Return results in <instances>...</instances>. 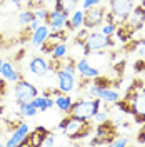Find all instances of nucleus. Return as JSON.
Here are the masks:
<instances>
[{
	"instance_id": "nucleus-3",
	"label": "nucleus",
	"mask_w": 145,
	"mask_h": 147,
	"mask_svg": "<svg viewBox=\"0 0 145 147\" xmlns=\"http://www.w3.org/2000/svg\"><path fill=\"white\" fill-rule=\"evenodd\" d=\"M118 136V124L117 120H102L99 125H95V136L90 139V146H110L113 139Z\"/></svg>"
},
{
	"instance_id": "nucleus-26",
	"label": "nucleus",
	"mask_w": 145,
	"mask_h": 147,
	"mask_svg": "<svg viewBox=\"0 0 145 147\" xmlns=\"http://www.w3.org/2000/svg\"><path fill=\"white\" fill-rule=\"evenodd\" d=\"M57 45H58L57 42H54L52 38H48V37H47V40L42 44V45H40V52H42L44 55H50L52 52H54V49Z\"/></svg>"
},
{
	"instance_id": "nucleus-18",
	"label": "nucleus",
	"mask_w": 145,
	"mask_h": 147,
	"mask_svg": "<svg viewBox=\"0 0 145 147\" xmlns=\"http://www.w3.org/2000/svg\"><path fill=\"white\" fill-rule=\"evenodd\" d=\"M48 34H50V28L47 27L45 24L40 25V27H37L35 30H34V34H32V38H30V40H32V45L34 47H40L47 40Z\"/></svg>"
},
{
	"instance_id": "nucleus-15",
	"label": "nucleus",
	"mask_w": 145,
	"mask_h": 147,
	"mask_svg": "<svg viewBox=\"0 0 145 147\" xmlns=\"http://www.w3.org/2000/svg\"><path fill=\"white\" fill-rule=\"evenodd\" d=\"M28 132V125L25 124V122H22L20 125H18L13 132H12V136L9 137V140L5 142V146L9 147H15V146H20V142H22V139L27 136Z\"/></svg>"
},
{
	"instance_id": "nucleus-5",
	"label": "nucleus",
	"mask_w": 145,
	"mask_h": 147,
	"mask_svg": "<svg viewBox=\"0 0 145 147\" xmlns=\"http://www.w3.org/2000/svg\"><path fill=\"white\" fill-rule=\"evenodd\" d=\"M115 42L112 40V35H103L102 32H89V37L83 44V55H89L95 50H103L107 47H113Z\"/></svg>"
},
{
	"instance_id": "nucleus-12",
	"label": "nucleus",
	"mask_w": 145,
	"mask_h": 147,
	"mask_svg": "<svg viewBox=\"0 0 145 147\" xmlns=\"http://www.w3.org/2000/svg\"><path fill=\"white\" fill-rule=\"evenodd\" d=\"M57 75V79H58V89L65 94H68V92L73 90V87H75V77H73V74L67 72V70H58V72L55 74Z\"/></svg>"
},
{
	"instance_id": "nucleus-20",
	"label": "nucleus",
	"mask_w": 145,
	"mask_h": 147,
	"mask_svg": "<svg viewBox=\"0 0 145 147\" xmlns=\"http://www.w3.org/2000/svg\"><path fill=\"white\" fill-rule=\"evenodd\" d=\"M32 105L35 107L37 110H40V112H45V110L52 109L55 105V100L52 97H44V95H37L35 99L32 100Z\"/></svg>"
},
{
	"instance_id": "nucleus-9",
	"label": "nucleus",
	"mask_w": 145,
	"mask_h": 147,
	"mask_svg": "<svg viewBox=\"0 0 145 147\" xmlns=\"http://www.w3.org/2000/svg\"><path fill=\"white\" fill-rule=\"evenodd\" d=\"M50 134V130L42 125H37L32 132H27V136L22 139L20 146L23 147H40L44 146V140L47 139V136Z\"/></svg>"
},
{
	"instance_id": "nucleus-42",
	"label": "nucleus",
	"mask_w": 145,
	"mask_h": 147,
	"mask_svg": "<svg viewBox=\"0 0 145 147\" xmlns=\"http://www.w3.org/2000/svg\"><path fill=\"white\" fill-rule=\"evenodd\" d=\"M137 50H138V54L142 55V57H145V44H144V45H140Z\"/></svg>"
},
{
	"instance_id": "nucleus-44",
	"label": "nucleus",
	"mask_w": 145,
	"mask_h": 147,
	"mask_svg": "<svg viewBox=\"0 0 145 147\" xmlns=\"http://www.w3.org/2000/svg\"><path fill=\"white\" fill-rule=\"evenodd\" d=\"M144 84H145V80H144Z\"/></svg>"
},
{
	"instance_id": "nucleus-6",
	"label": "nucleus",
	"mask_w": 145,
	"mask_h": 147,
	"mask_svg": "<svg viewBox=\"0 0 145 147\" xmlns=\"http://www.w3.org/2000/svg\"><path fill=\"white\" fill-rule=\"evenodd\" d=\"M105 13H107V7L105 5H92L89 9L83 10V27L85 28H97L105 22Z\"/></svg>"
},
{
	"instance_id": "nucleus-16",
	"label": "nucleus",
	"mask_w": 145,
	"mask_h": 147,
	"mask_svg": "<svg viewBox=\"0 0 145 147\" xmlns=\"http://www.w3.org/2000/svg\"><path fill=\"white\" fill-rule=\"evenodd\" d=\"M77 72L83 75V77H95V75H99V69L97 67H93V65L89 62V59L85 57V59H80V60H77Z\"/></svg>"
},
{
	"instance_id": "nucleus-39",
	"label": "nucleus",
	"mask_w": 145,
	"mask_h": 147,
	"mask_svg": "<svg viewBox=\"0 0 145 147\" xmlns=\"http://www.w3.org/2000/svg\"><path fill=\"white\" fill-rule=\"evenodd\" d=\"M54 142H55V134L50 132V134L47 136V139L44 140V146H54Z\"/></svg>"
},
{
	"instance_id": "nucleus-24",
	"label": "nucleus",
	"mask_w": 145,
	"mask_h": 147,
	"mask_svg": "<svg viewBox=\"0 0 145 147\" xmlns=\"http://www.w3.org/2000/svg\"><path fill=\"white\" fill-rule=\"evenodd\" d=\"M35 18V13H34V10H30V9H27V10H22L20 13H18V24L22 25V27H25V25H28L32 20Z\"/></svg>"
},
{
	"instance_id": "nucleus-35",
	"label": "nucleus",
	"mask_w": 145,
	"mask_h": 147,
	"mask_svg": "<svg viewBox=\"0 0 145 147\" xmlns=\"http://www.w3.org/2000/svg\"><path fill=\"white\" fill-rule=\"evenodd\" d=\"M128 144V139L127 137H115L113 139V142H112V144H110V146H115V147H125Z\"/></svg>"
},
{
	"instance_id": "nucleus-22",
	"label": "nucleus",
	"mask_w": 145,
	"mask_h": 147,
	"mask_svg": "<svg viewBox=\"0 0 145 147\" xmlns=\"http://www.w3.org/2000/svg\"><path fill=\"white\" fill-rule=\"evenodd\" d=\"M120 99V94H118L115 89H102L100 92V100H105V102H113Z\"/></svg>"
},
{
	"instance_id": "nucleus-36",
	"label": "nucleus",
	"mask_w": 145,
	"mask_h": 147,
	"mask_svg": "<svg viewBox=\"0 0 145 147\" xmlns=\"http://www.w3.org/2000/svg\"><path fill=\"white\" fill-rule=\"evenodd\" d=\"M124 67H125V60H122V62H117V64L113 65V72L117 74V77H122V74H124Z\"/></svg>"
},
{
	"instance_id": "nucleus-33",
	"label": "nucleus",
	"mask_w": 145,
	"mask_h": 147,
	"mask_svg": "<svg viewBox=\"0 0 145 147\" xmlns=\"http://www.w3.org/2000/svg\"><path fill=\"white\" fill-rule=\"evenodd\" d=\"M7 90H9V85H7V80L2 77L0 79V100H3L7 97Z\"/></svg>"
},
{
	"instance_id": "nucleus-10",
	"label": "nucleus",
	"mask_w": 145,
	"mask_h": 147,
	"mask_svg": "<svg viewBox=\"0 0 145 147\" xmlns=\"http://www.w3.org/2000/svg\"><path fill=\"white\" fill-rule=\"evenodd\" d=\"M124 22H125L127 25H130L135 32L142 30L144 25H145V7L144 5H137V7H134L132 12H130V15H128V18L124 20Z\"/></svg>"
},
{
	"instance_id": "nucleus-14",
	"label": "nucleus",
	"mask_w": 145,
	"mask_h": 147,
	"mask_svg": "<svg viewBox=\"0 0 145 147\" xmlns=\"http://www.w3.org/2000/svg\"><path fill=\"white\" fill-rule=\"evenodd\" d=\"M28 69H30L32 74H35L37 77H44V75L48 74V65H47V60L44 57H34L28 62Z\"/></svg>"
},
{
	"instance_id": "nucleus-7",
	"label": "nucleus",
	"mask_w": 145,
	"mask_h": 147,
	"mask_svg": "<svg viewBox=\"0 0 145 147\" xmlns=\"http://www.w3.org/2000/svg\"><path fill=\"white\" fill-rule=\"evenodd\" d=\"M13 94H15V102L17 105L20 104H27V102H32L38 95V90L34 84H30L25 79H20L18 82H15L13 85Z\"/></svg>"
},
{
	"instance_id": "nucleus-38",
	"label": "nucleus",
	"mask_w": 145,
	"mask_h": 147,
	"mask_svg": "<svg viewBox=\"0 0 145 147\" xmlns=\"http://www.w3.org/2000/svg\"><path fill=\"white\" fill-rule=\"evenodd\" d=\"M97 3H100V0H83V2H82V10L89 9L92 5H97Z\"/></svg>"
},
{
	"instance_id": "nucleus-8",
	"label": "nucleus",
	"mask_w": 145,
	"mask_h": 147,
	"mask_svg": "<svg viewBox=\"0 0 145 147\" xmlns=\"http://www.w3.org/2000/svg\"><path fill=\"white\" fill-rule=\"evenodd\" d=\"M109 7L113 17L117 18V24H122L124 20L128 18L130 12L134 9V0H110Z\"/></svg>"
},
{
	"instance_id": "nucleus-43",
	"label": "nucleus",
	"mask_w": 145,
	"mask_h": 147,
	"mask_svg": "<svg viewBox=\"0 0 145 147\" xmlns=\"http://www.w3.org/2000/svg\"><path fill=\"white\" fill-rule=\"evenodd\" d=\"M2 64H3V60H2V59H0V67H2Z\"/></svg>"
},
{
	"instance_id": "nucleus-41",
	"label": "nucleus",
	"mask_w": 145,
	"mask_h": 147,
	"mask_svg": "<svg viewBox=\"0 0 145 147\" xmlns=\"http://www.w3.org/2000/svg\"><path fill=\"white\" fill-rule=\"evenodd\" d=\"M28 27L32 28V30H35L37 27H40V20H38V18H34V20L28 24Z\"/></svg>"
},
{
	"instance_id": "nucleus-27",
	"label": "nucleus",
	"mask_w": 145,
	"mask_h": 147,
	"mask_svg": "<svg viewBox=\"0 0 145 147\" xmlns=\"http://www.w3.org/2000/svg\"><path fill=\"white\" fill-rule=\"evenodd\" d=\"M64 70H67V72H70L75 75V72H77V60L73 59L72 55H65V62H64Z\"/></svg>"
},
{
	"instance_id": "nucleus-19",
	"label": "nucleus",
	"mask_w": 145,
	"mask_h": 147,
	"mask_svg": "<svg viewBox=\"0 0 145 147\" xmlns=\"http://www.w3.org/2000/svg\"><path fill=\"white\" fill-rule=\"evenodd\" d=\"M79 3H80V0H55V7L54 9L60 10V12H64L65 15L70 17V13L77 10Z\"/></svg>"
},
{
	"instance_id": "nucleus-11",
	"label": "nucleus",
	"mask_w": 145,
	"mask_h": 147,
	"mask_svg": "<svg viewBox=\"0 0 145 147\" xmlns=\"http://www.w3.org/2000/svg\"><path fill=\"white\" fill-rule=\"evenodd\" d=\"M67 18H68V15H65L64 12L54 9V10H50V12H48V15H47V18H45V22H44V24H45L50 30H57V28L64 27V24H65V20H67Z\"/></svg>"
},
{
	"instance_id": "nucleus-4",
	"label": "nucleus",
	"mask_w": 145,
	"mask_h": 147,
	"mask_svg": "<svg viewBox=\"0 0 145 147\" xmlns=\"http://www.w3.org/2000/svg\"><path fill=\"white\" fill-rule=\"evenodd\" d=\"M100 109V97H92L89 100L85 99H79V100L72 102V105L65 114L72 115L75 119H93V115L99 112Z\"/></svg>"
},
{
	"instance_id": "nucleus-23",
	"label": "nucleus",
	"mask_w": 145,
	"mask_h": 147,
	"mask_svg": "<svg viewBox=\"0 0 145 147\" xmlns=\"http://www.w3.org/2000/svg\"><path fill=\"white\" fill-rule=\"evenodd\" d=\"M48 38H52L54 42L57 44H60V42H67V38H68V34H67V28H57V30H52L50 34H48Z\"/></svg>"
},
{
	"instance_id": "nucleus-13",
	"label": "nucleus",
	"mask_w": 145,
	"mask_h": 147,
	"mask_svg": "<svg viewBox=\"0 0 145 147\" xmlns=\"http://www.w3.org/2000/svg\"><path fill=\"white\" fill-rule=\"evenodd\" d=\"M0 75L7 80V82H18L20 79H23L22 72H18L17 69L13 67V64L10 62H3L0 67Z\"/></svg>"
},
{
	"instance_id": "nucleus-25",
	"label": "nucleus",
	"mask_w": 145,
	"mask_h": 147,
	"mask_svg": "<svg viewBox=\"0 0 145 147\" xmlns=\"http://www.w3.org/2000/svg\"><path fill=\"white\" fill-rule=\"evenodd\" d=\"M18 109H20V114H22V115H25V117H34L37 112H38V110H37L34 105H32V102L20 104V105H18Z\"/></svg>"
},
{
	"instance_id": "nucleus-1",
	"label": "nucleus",
	"mask_w": 145,
	"mask_h": 147,
	"mask_svg": "<svg viewBox=\"0 0 145 147\" xmlns=\"http://www.w3.org/2000/svg\"><path fill=\"white\" fill-rule=\"evenodd\" d=\"M128 97H132L130 100L125 99H118L115 100V107L124 114L134 115V122L135 124H144L145 122V84L142 79H134V82L130 84V87L127 89Z\"/></svg>"
},
{
	"instance_id": "nucleus-32",
	"label": "nucleus",
	"mask_w": 145,
	"mask_h": 147,
	"mask_svg": "<svg viewBox=\"0 0 145 147\" xmlns=\"http://www.w3.org/2000/svg\"><path fill=\"white\" fill-rule=\"evenodd\" d=\"M48 12H50V10H47L45 7H40V9L34 10V13H35V18H38L40 22H45V18H47V15H48Z\"/></svg>"
},
{
	"instance_id": "nucleus-37",
	"label": "nucleus",
	"mask_w": 145,
	"mask_h": 147,
	"mask_svg": "<svg viewBox=\"0 0 145 147\" xmlns=\"http://www.w3.org/2000/svg\"><path fill=\"white\" fill-rule=\"evenodd\" d=\"M137 142L138 144H145V122L142 124V127H140L138 134H137Z\"/></svg>"
},
{
	"instance_id": "nucleus-40",
	"label": "nucleus",
	"mask_w": 145,
	"mask_h": 147,
	"mask_svg": "<svg viewBox=\"0 0 145 147\" xmlns=\"http://www.w3.org/2000/svg\"><path fill=\"white\" fill-rule=\"evenodd\" d=\"M107 119V112H97L95 115H93V120L95 122H102V120Z\"/></svg>"
},
{
	"instance_id": "nucleus-21",
	"label": "nucleus",
	"mask_w": 145,
	"mask_h": 147,
	"mask_svg": "<svg viewBox=\"0 0 145 147\" xmlns=\"http://www.w3.org/2000/svg\"><path fill=\"white\" fill-rule=\"evenodd\" d=\"M72 97H70V95H67V94H62V95H58V97H57V99H55V105H57V107H58V110H60V112H67V110H68V107H70V105H72Z\"/></svg>"
},
{
	"instance_id": "nucleus-28",
	"label": "nucleus",
	"mask_w": 145,
	"mask_h": 147,
	"mask_svg": "<svg viewBox=\"0 0 145 147\" xmlns=\"http://www.w3.org/2000/svg\"><path fill=\"white\" fill-rule=\"evenodd\" d=\"M67 44H64V42H60L58 45L54 49V52L50 54V57H55V59H62V57H65L67 55Z\"/></svg>"
},
{
	"instance_id": "nucleus-17",
	"label": "nucleus",
	"mask_w": 145,
	"mask_h": 147,
	"mask_svg": "<svg viewBox=\"0 0 145 147\" xmlns=\"http://www.w3.org/2000/svg\"><path fill=\"white\" fill-rule=\"evenodd\" d=\"M82 24H83V10H75V12L70 13V17L65 20L64 27L67 30L73 32V30H79L82 27Z\"/></svg>"
},
{
	"instance_id": "nucleus-31",
	"label": "nucleus",
	"mask_w": 145,
	"mask_h": 147,
	"mask_svg": "<svg viewBox=\"0 0 145 147\" xmlns=\"http://www.w3.org/2000/svg\"><path fill=\"white\" fill-rule=\"evenodd\" d=\"M115 30H117V25L115 24H103V27H102V34L103 35H113L115 34Z\"/></svg>"
},
{
	"instance_id": "nucleus-29",
	"label": "nucleus",
	"mask_w": 145,
	"mask_h": 147,
	"mask_svg": "<svg viewBox=\"0 0 145 147\" xmlns=\"http://www.w3.org/2000/svg\"><path fill=\"white\" fill-rule=\"evenodd\" d=\"M89 32H90L89 28H82L80 32L75 35L73 44H75V45H83V44H85V40H87V37H89Z\"/></svg>"
},
{
	"instance_id": "nucleus-2",
	"label": "nucleus",
	"mask_w": 145,
	"mask_h": 147,
	"mask_svg": "<svg viewBox=\"0 0 145 147\" xmlns=\"http://www.w3.org/2000/svg\"><path fill=\"white\" fill-rule=\"evenodd\" d=\"M58 129H62L65 137L70 140H82L95 132V124L90 119H75L65 114V117L58 122Z\"/></svg>"
},
{
	"instance_id": "nucleus-30",
	"label": "nucleus",
	"mask_w": 145,
	"mask_h": 147,
	"mask_svg": "<svg viewBox=\"0 0 145 147\" xmlns=\"http://www.w3.org/2000/svg\"><path fill=\"white\" fill-rule=\"evenodd\" d=\"M62 94H65V92H62L60 89H54V87H47V89H44V92H42V95L44 97H54V95H62Z\"/></svg>"
},
{
	"instance_id": "nucleus-34",
	"label": "nucleus",
	"mask_w": 145,
	"mask_h": 147,
	"mask_svg": "<svg viewBox=\"0 0 145 147\" xmlns=\"http://www.w3.org/2000/svg\"><path fill=\"white\" fill-rule=\"evenodd\" d=\"M134 70H135L137 74L144 72V70H145V57H142V59L135 60V64H134Z\"/></svg>"
}]
</instances>
